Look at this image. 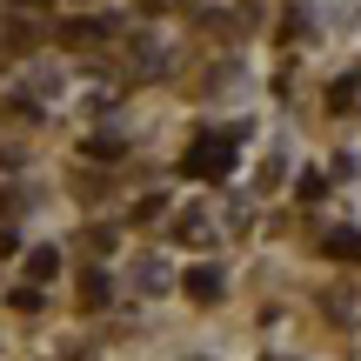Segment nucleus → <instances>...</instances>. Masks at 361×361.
Segmentation results:
<instances>
[{
	"label": "nucleus",
	"instance_id": "nucleus-1",
	"mask_svg": "<svg viewBox=\"0 0 361 361\" xmlns=\"http://www.w3.org/2000/svg\"><path fill=\"white\" fill-rule=\"evenodd\" d=\"M234 147H241V128L201 134V141L188 147V161H180V174H188V180H228L234 174Z\"/></svg>",
	"mask_w": 361,
	"mask_h": 361
},
{
	"label": "nucleus",
	"instance_id": "nucleus-2",
	"mask_svg": "<svg viewBox=\"0 0 361 361\" xmlns=\"http://www.w3.org/2000/svg\"><path fill=\"white\" fill-rule=\"evenodd\" d=\"M322 247H328L335 261H361V234H355V228H335V234H322Z\"/></svg>",
	"mask_w": 361,
	"mask_h": 361
},
{
	"label": "nucleus",
	"instance_id": "nucleus-3",
	"mask_svg": "<svg viewBox=\"0 0 361 361\" xmlns=\"http://www.w3.org/2000/svg\"><path fill=\"white\" fill-rule=\"evenodd\" d=\"M188 295L194 301H221V268H194L188 274Z\"/></svg>",
	"mask_w": 361,
	"mask_h": 361
},
{
	"label": "nucleus",
	"instance_id": "nucleus-4",
	"mask_svg": "<svg viewBox=\"0 0 361 361\" xmlns=\"http://www.w3.org/2000/svg\"><path fill=\"white\" fill-rule=\"evenodd\" d=\"M27 274H34V281H47V274H61V255H54V247H34V255H27Z\"/></svg>",
	"mask_w": 361,
	"mask_h": 361
},
{
	"label": "nucleus",
	"instance_id": "nucleus-5",
	"mask_svg": "<svg viewBox=\"0 0 361 361\" xmlns=\"http://www.w3.org/2000/svg\"><path fill=\"white\" fill-rule=\"evenodd\" d=\"M180 241H207V214H201V207L180 214Z\"/></svg>",
	"mask_w": 361,
	"mask_h": 361
},
{
	"label": "nucleus",
	"instance_id": "nucleus-6",
	"mask_svg": "<svg viewBox=\"0 0 361 361\" xmlns=\"http://www.w3.org/2000/svg\"><path fill=\"white\" fill-rule=\"evenodd\" d=\"M0 255H20V234L13 228H0Z\"/></svg>",
	"mask_w": 361,
	"mask_h": 361
},
{
	"label": "nucleus",
	"instance_id": "nucleus-7",
	"mask_svg": "<svg viewBox=\"0 0 361 361\" xmlns=\"http://www.w3.org/2000/svg\"><path fill=\"white\" fill-rule=\"evenodd\" d=\"M13 7H40V0H13Z\"/></svg>",
	"mask_w": 361,
	"mask_h": 361
}]
</instances>
